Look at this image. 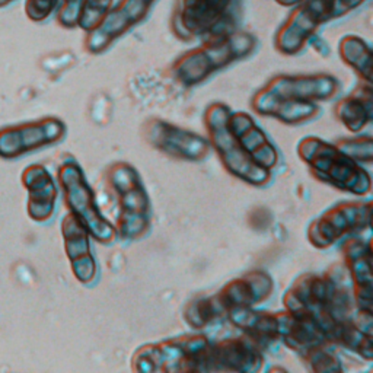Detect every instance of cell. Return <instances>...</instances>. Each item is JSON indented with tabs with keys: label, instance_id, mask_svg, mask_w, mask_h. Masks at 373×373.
<instances>
[{
	"label": "cell",
	"instance_id": "obj_1",
	"mask_svg": "<svg viewBox=\"0 0 373 373\" xmlns=\"http://www.w3.org/2000/svg\"><path fill=\"white\" fill-rule=\"evenodd\" d=\"M255 46V37L248 32H230L209 39L208 43L187 51L174 63V76L185 86L201 83L230 63L245 58Z\"/></svg>",
	"mask_w": 373,
	"mask_h": 373
},
{
	"label": "cell",
	"instance_id": "obj_2",
	"mask_svg": "<svg viewBox=\"0 0 373 373\" xmlns=\"http://www.w3.org/2000/svg\"><path fill=\"white\" fill-rule=\"evenodd\" d=\"M299 155L310 165L315 177L354 194L370 191V177L354 159L338 148L322 142L321 139L308 138L299 145Z\"/></svg>",
	"mask_w": 373,
	"mask_h": 373
},
{
	"label": "cell",
	"instance_id": "obj_3",
	"mask_svg": "<svg viewBox=\"0 0 373 373\" xmlns=\"http://www.w3.org/2000/svg\"><path fill=\"white\" fill-rule=\"evenodd\" d=\"M229 108L222 104H213L208 108L206 124L209 127L210 145L219 152L229 171L250 184L262 185L268 181V169L257 165L233 138L228 126Z\"/></svg>",
	"mask_w": 373,
	"mask_h": 373
},
{
	"label": "cell",
	"instance_id": "obj_4",
	"mask_svg": "<svg viewBox=\"0 0 373 373\" xmlns=\"http://www.w3.org/2000/svg\"><path fill=\"white\" fill-rule=\"evenodd\" d=\"M111 184L117 195L118 230L126 238H136L148 229L149 198L138 173L130 165L121 163L113 168Z\"/></svg>",
	"mask_w": 373,
	"mask_h": 373
},
{
	"label": "cell",
	"instance_id": "obj_5",
	"mask_svg": "<svg viewBox=\"0 0 373 373\" xmlns=\"http://www.w3.org/2000/svg\"><path fill=\"white\" fill-rule=\"evenodd\" d=\"M60 183L72 215L85 226L88 233L99 242L113 241L116 229L99 213L93 193L86 184L81 168L76 163H66L60 171Z\"/></svg>",
	"mask_w": 373,
	"mask_h": 373
},
{
	"label": "cell",
	"instance_id": "obj_6",
	"mask_svg": "<svg viewBox=\"0 0 373 373\" xmlns=\"http://www.w3.org/2000/svg\"><path fill=\"white\" fill-rule=\"evenodd\" d=\"M232 5L233 0H178L174 18L178 36L215 39L233 32L225 24Z\"/></svg>",
	"mask_w": 373,
	"mask_h": 373
},
{
	"label": "cell",
	"instance_id": "obj_7",
	"mask_svg": "<svg viewBox=\"0 0 373 373\" xmlns=\"http://www.w3.org/2000/svg\"><path fill=\"white\" fill-rule=\"evenodd\" d=\"M155 2L156 0H118L117 5L113 4L98 25L88 31L85 41L88 51L98 54L107 50L133 26L140 24L149 15Z\"/></svg>",
	"mask_w": 373,
	"mask_h": 373
},
{
	"label": "cell",
	"instance_id": "obj_8",
	"mask_svg": "<svg viewBox=\"0 0 373 373\" xmlns=\"http://www.w3.org/2000/svg\"><path fill=\"white\" fill-rule=\"evenodd\" d=\"M327 0H302L276 34V48L283 54H296L315 36L317 29L327 24Z\"/></svg>",
	"mask_w": 373,
	"mask_h": 373
},
{
	"label": "cell",
	"instance_id": "obj_9",
	"mask_svg": "<svg viewBox=\"0 0 373 373\" xmlns=\"http://www.w3.org/2000/svg\"><path fill=\"white\" fill-rule=\"evenodd\" d=\"M370 212V203H343L314 220L310 229V240L317 247L329 245L344 233L369 226Z\"/></svg>",
	"mask_w": 373,
	"mask_h": 373
},
{
	"label": "cell",
	"instance_id": "obj_10",
	"mask_svg": "<svg viewBox=\"0 0 373 373\" xmlns=\"http://www.w3.org/2000/svg\"><path fill=\"white\" fill-rule=\"evenodd\" d=\"M146 138L159 150L188 160H200L212 149L210 142L203 139L201 136L174 127L160 120H152L148 123Z\"/></svg>",
	"mask_w": 373,
	"mask_h": 373
},
{
	"label": "cell",
	"instance_id": "obj_11",
	"mask_svg": "<svg viewBox=\"0 0 373 373\" xmlns=\"http://www.w3.org/2000/svg\"><path fill=\"white\" fill-rule=\"evenodd\" d=\"M338 82L328 75H280L271 79L262 91L280 99L307 101L315 103L320 99H328L338 91Z\"/></svg>",
	"mask_w": 373,
	"mask_h": 373
},
{
	"label": "cell",
	"instance_id": "obj_12",
	"mask_svg": "<svg viewBox=\"0 0 373 373\" xmlns=\"http://www.w3.org/2000/svg\"><path fill=\"white\" fill-rule=\"evenodd\" d=\"M64 133L61 121L48 118L0 133V155L11 158L39 146L56 142Z\"/></svg>",
	"mask_w": 373,
	"mask_h": 373
},
{
	"label": "cell",
	"instance_id": "obj_13",
	"mask_svg": "<svg viewBox=\"0 0 373 373\" xmlns=\"http://www.w3.org/2000/svg\"><path fill=\"white\" fill-rule=\"evenodd\" d=\"M228 126L233 138L238 140L245 153L260 166L268 169L277 163V152L270 145L265 134L245 113H230Z\"/></svg>",
	"mask_w": 373,
	"mask_h": 373
},
{
	"label": "cell",
	"instance_id": "obj_14",
	"mask_svg": "<svg viewBox=\"0 0 373 373\" xmlns=\"http://www.w3.org/2000/svg\"><path fill=\"white\" fill-rule=\"evenodd\" d=\"M271 279L262 271H254L244 279L230 282L223 292L218 296V300L223 310H242L250 308L255 303L262 302L271 293Z\"/></svg>",
	"mask_w": 373,
	"mask_h": 373
},
{
	"label": "cell",
	"instance_id": "obj_15",
	"mask_svg": "<svg viewBox=\"0 0 373 373\" xmlns=\"http://www.w3.org/2000/svg\"><path fill=\"white\" fill-rule=\"evenodd\" d=\"M63 233L75 276L83 283L93 280L96 268L89 247L88 230L73 215H69L63 220Z\"/></svg>",
	"mask_w": 373,
	"mask_h": 373
},
{
	"label": "cell",
	"instance_id": "obj_16",
	"mask_svg": "<svg viewBox=\"0 0 373 373\" xmlns=\"http://www.w3.org/2000/svg\"><path fill=\"white\" fill-rule=\"evenodd\" d=\"M210 363L212 370H258L261 356L244 340H226L218 346H212Z\"/></svg>",
	"mask_w": 373,
	"mask_h": 373
},
{
	"label": "cell",
	"instance_id": "obj_17",
	"mask_svg": "<svg viewBox=\"0 0 373 373\" xmlns=\"http://www.w3.org/2000/svg\"><path fill=\"white\" fill-rule=\"evenodd\" d=\"M25 184L29 190V213L36 220H46L54 209L56 187L43 166L28 168Z\"/></svg>",
	"mask_w": 373,
	"mask_h": 373
},
{
	"label": "cell",
	"instance_id": "obj_18",
	"mask_svg": "<svg viewBox=\"0 0 373 373\" xmlns=\"http://www.w3.org/2000/svg\"><path fill=\"white\" fill-rule=\"evenodd\" d=\"M254 108L260 114L273 116L286 123H299L310 120L318 113V107L315 103L280 99L270 95L262 89L254 98Z\"/></svg>",
	"mask_w": 373,
	"mask_h": 373
},
{
	"label": "cell",
	"instance_id": "obj_19",
	"mask_svg": "<svg viewBox=\"0 0 373 373\" xmlns=\"http://www.w3.org/2000/svg\"><path fill=\"white\" fill-rule=\"evenodd\" d=\"M347 261L349 270L352 271L353 280L356 282L357 303L362 311L370 312L372 310V262H370V248L364 247L360 241H349L347 244Z\"/></svg>",
	"mask_w": 373,
	"mask_h": 373
},
{
	"label": "cell",
	"instance_id": "obj_20",
	"mask_svg": "<svg viewBox=\"0 0 373 373\" xmlns=\"http://www.w3.org/2000/svg\"><path fill=\"white\" fill-rule=\"evenodd\" d=\"M337 114L349 130L357 131L363 128L372 118L370 85L362 88V93H353L344 98L337 107Z\"/></svg>",
	"mask_w": 373,
	"mask_h": 373
},
{
	"label": "cell",
	"instance_id": "obj_21",
	"mask_svg": "<svg viewBox=\"0 0 373 373\" xmlns=\"http://www.w3.org/2000/svg\"><path fill=\"white\" fill-rule=\"evenodd\" d=\"M338 53L366 83H372V53L370 47L360 37L346 36L338 46Z\"/></svg>",
	"mask_w": 373,
	"mask_h": 373
},
{
	"label": "cell",
	"instance_id": "obj_22",
	"mask_svg": "<svg viewBox=\"0 0 373 373\" xmlns=\"http://www.w3.org/2000/svg\"><path fill=\"white\" fill-rule=\"evenodd\" d=\"M113 4L114 0H83L78 26L86 32L91 31L106 16Z\"/></svg>",
	"mask_w": 373,
	"mask_h": 373
},
{
	"label": "cell",
	"instance_id": "obj_23",
	"mask_svg": "<svg viewBox=\"0 0 373 373\" xmlns=\"http://www.w3.org/2000/svg\"><path fill=\"white\" fill-rule=\"evenodd\" d=\"M338 149L343 150L354 160H363L366 163H370L372 160V140L369 138L346 140L338 146Z\"/></svg>",
	"mask_w": 373,
	"mask_h": 373
},
{
	"label": "cell",
	"instance_id": "obj_24",
	"mask_svg": "<svg viewBox=\"0 0 373 373\" xmlns=\"http://www.w3.org/2000/svg\"><path fill=\"white\" fill-rule=\"evenodd\" d=\"M60 0H28L25 5L26 15L34 22H41L51 15Z\"/></svg>",
	"mask_w": 373,
	"mask_h": 373
},
{
	"label": "cell",
	"instance_id": "obj_25",
	"mask_svg": "<svg viewBox=\"0 0 373 373\" xmlns=\"http://www.w3.org/2000/svg\"><path fill=\"white\" fill-rule=\"evenodd\" d=\"M82 4L83 0H61V6L57 16L58 22L66 28L78 26Z\"/></svg>",
	"mask_w": 373,
	"mask_h": 373
},
{
	"label": "cell",
	"instance_id": "obj_26",
	"mask_svg": "<svg viewBox=\"0 0 373 373\" xmlns=\"http://www.w3.org/2000/svg\"><path fill=\"white\" fill-rule=\"evenodd\" d=\"M366 0H327V18L328 22L342 18L353 9L359 8Z\"/></svg>",
	"mask_w": 373,
	"mask_h": 373
},
{
	"label": "cell",
	"instance_id": "obj_27",
	"mask_svg": "<svg viewBox=\"0 0 373 373\" xmlns=\"http://www.w3.org/2000/svg\"><path fill=\"white\" fill-rule=\"evenodd\" d=\"M275 2L282 6H295L296 4L302 2V0H275Z\"/></svg>",
	"mask_w": 373,
	"mask_h": 373
},
{
	"label": "cell",
	"instance_id": "obj_28",
	"mask_svg": "<svg viewBox=\"0 0 373 373\" xmlns=\"http://www.w3.org/2000/svg\"><path fill=\"white\" fill-rule=\"evenodd\" d=\"M11 2H14V0H0V8L8 5V4H11Z\"/></svg>",
	"mask_w": 373,
	"mask_h": 373
}]
</instances>
